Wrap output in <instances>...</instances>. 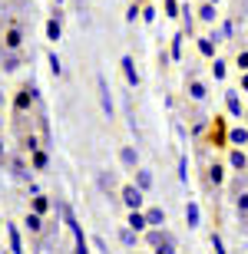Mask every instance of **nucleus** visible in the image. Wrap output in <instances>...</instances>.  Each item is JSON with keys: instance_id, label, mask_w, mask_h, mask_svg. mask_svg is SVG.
<instances>
[{"instance_id": "obj_41", "label": "nucleus", "mask_w": 248, "mask_h": 254, "mask_svg": "<svg viewBox=\"0 0 248 254\" xmlns=\"http://www.w3.org/2000/svg\"><path fill=\"white\" fill-rule=\"evenodd\" d=\"M212 3H219V0H212Z\"/></svg>"}, {"instance_id": "obj_38", "label": "nucleus", "mask_w": 248, "mask_h": 254, "mask_svg": "<svg viewBox=\"0 0 248 254\" xmlns=\"http://www.w3.org/2000/svg\"><path fill=\"white\" fill-rule=\"evenodd\" d=\"M242 89H245V93H248V69H245V73H242Z\"/></svg>"}, {"instance_id": "obj_40", "label": "nucleus", "mask_w": 248, "mask_h": 254, "mask_svg": "<svg viewBox=\"0 0 248 254\" xmlns=\"http://www.w3.org/2000/svg\"><path fill=\"white\" fill-rule=\"evenodd\" d=\"M0 106H3V96H0Z\"/></svg>"}, {"instance_id": "obj_28", "label": "nucleus", "mask_w": 248, "mask_h": 254, "mask_svg": "<svg viewBox=\"0 0 248 254\" xmlns=\"http://www.w3.org/2000/svg\"><path fill=\"white\" fill-rule=\"evenodd\" d=\"M172 60H182V33L172 37Z\"/></svg>"}, {"instance_id": "obj_34", "label": "nucleus", "mask_w": 248, "mask_h": 254, "mask_svg": "<svg viewBox=\"0 0 248 254\" xmlns=\"http://www.w3.org/2000/svg\"><path fill=\"white\" fill-rule=\"evenodd\" d=\"M239 69H242V73L248 69V50H242V53H239Z\"/></svg>"}, {"instance_id": "obj_31", "label": "nucleus", "mask_w": 248, "mask_h": 254, "mask_svg": "<svg viewBox=\"0 0 248 254\" xmlns=\"http://www.w3.org/2000/svg\"><path fill=\"white\" fill-rule=\"evenodd\" d=\"M139 17H143V10L136 7V3H133V7H129V10H126V20H129V23H136V20H139Z\"/></svg>"}, {"instance_id": "obj_22", "label": "nucleus", "mask_w": 248, "mask_h": 254, "mask_svg": "<svg viewBox=\"0 0 248 254\" xmlns=\"http://www.w3.org/2000/svg\"><path fill=\"white\" fill-rule=\"evenodd\" d=\"M136 185H139V189H153V172L149 169H136Z\"/></svg>"}, {"instance_id": "obj_16", "label": "nucleus", "mask_w": 248, "mask_h": 254, "mask_svg": "<svg viewBox=\"0 0 248 254\" xmlns=\"http://www.w3.org/2000/svg\"><path fill=\"white\" fill-rule=\"evenodd\" d=\"M60 37H63V30H60V17H50L47 20V40H50V43H57Z\"/></svg>"}, {"instance_id": "obj_3", "label": "nucleus", "mask_w": 248, "mask_h": 254, "mask_svg": "<svg viewBox=\"0 0 248 254\" xmlns=\"http://www.w3.org/2000/svg\"><path fill=\"white\" fill-rule=\"evenodd\" d=\"M96 89H99V106H103V116H106V119H113L116 106H113V93H109V83H106L103 73L96 76Z\"/></svg>"}, {"instance_id": "obj_17", "label": "nucleus", "mask_w": 248, "mask_h": 254, "mask_svg": "<svg viewBox=\"0 0 248 254\" xmlns=\"http://www.w3.org/2000/svg\"><path fill=\"white\" fill-rule=\"evenodd\" d=\"M199 17L205 20V23H215V17H219V13H215V3H212V0H202V7H199Z\"/></svg>"}, {"instance_id": "obj_20", "label": "nucleus", "mask_w": 248, "mask_h": 254, "mask_svg": "<svg viewBox=\"0 0 248 254\" xmlns=\"http://www.w3.org/2000/svg\"><path fill=\"white\" fill-rule=\"evenodd\" d=\"M229 165H232V169H245V165H248V159H245V152H242L239 145H235V149L229 152Z\"/></svg>"}, {"instance_id": "obj_15", "label": "nucleus", "mask_w": 248, "mask_h": 254, "mask_svg": "<svg viewBox=\"0 0 248 254\" xmlns=\"http://www.w3.org/2000/svg\"><path fill=\"white\" fill-rule=\"evenodd\" d=\"M229 142H232V145H239V149H242V145H248V129H245V126L229 129Z\"/></svg>"}, {"instance_id": "obj_37", "label": "nucleus", "mask_w": 248, "mask_h": 254, "mask_svg": "<svg viewBox=\"0 0 248 254\" xmlns=\"http://www.w3.org/2000/svg\"><path fill=\"white\" fill-rule=\"evenodd\" d=\"M89 245H93L96 251H106V241H103V238H93V241H89Z\"/></svg>"}, {"instance_id": "obj_35", "label": "nucleus", "mask_w": 248, "mask_h": 254, "mask_svg": "<svg viewBox=\"0 0 248 254\" xmlns=\"http://www.w3.org/2000/svg\"><path fill=\"white\" fill-rule=\"evenodd\" d=\"M185 169H189V162H185V159H179V179H182V182L189 179V172H185Z\"/></svg>"}, {"instance_id": "obj_7", "label": "nucleus", "mask_w": 248, "mask_h": 254, "mask_svg": "<svg viewBox=\"0 0 248 254\" xmlns=\"http://www.w3.org/2000/svg\"><path fill=\"white\" fill-rule=\"evenodd\" d=\"M185 225H189V228H199L202 225V208H199V201H189V205H185Z\"/></svg>"}, {"instance_id": "obj_2", "label": "nucleus", "mask_w": 248, "mask_h": 254, "mask_svg": "<svg viewBox=\"0 0 248 254\" xmlns=\"http://www.w3.org/2000/svg\"><path fill=\"white\" fill-rule=\"evenodd\" d=\"M146 245L156 248V251L172 254V251H175V238H172L165 228H149V231H146Z\"/></svg>"}, {"instance_id": "obj_30", "label": "nucleus", "mask_w": 248, "mask_h": 254, "mask_svg": "<svg viewBox=\"0 0 248 254\" xmlns=\"http://www.w3.org/2000/svg\"><path fill=\"white\" fill-rule=\"evenodd\" d=\"M165 17H179V0H165Z\"/></svg>"}, {"instance_id": "obj_6", "label": "nucleus", "mask_w": 248, "mask_h": 254, "mask_svg": "<svg viewBox=\"0 0 248 254\" xmlns=\"http://www.w3.org/2000/svg\"><path fill=\"white\" fill-rule=\"evenodd\" d=\"M126 225H129V228H136V231L143 235V231H149V218H146V211L133 208V211H129V218H126Z\"/></svg>"}, {"instance_id": "obj_21", "label": "nucleus", "mask_w": 248, "mask_h": 254, "mask_svg": "<svg viewBox=\"0 0 248 254\" xmlns=\"http://www.w3.org/2000/svg\"><path fill=\"white\" fill-rule=\"evenodd\" d=\"M119 241H123L126 248H136V241H139V231H136V228H129V225H126L123 231H119Z\"/></svg>"}, {"instance_id": "obj_25", "label": "nucleus", "mask_w": 248, "mask_h": 254, "mask_svg": "<svg viewBox=\"0 0 248 254\" xmlns=\"http://www.w3.org/2000/svg\"><path fill=\"white\" fill-rule=\"evenodd\" d=\"M209 182L212 185H222V182H225V169H222V165H212L209 169Z\"/></svg>"}, {"instance_id": "obj_8", "label": "nucleus", "mask_w": 248, "mask_h": 254, "mask_svg": "<svg viewBox=\"0 0 248 254\" xmlns=\"http://www.w3.org/2000/svg\"><path fill=\"white\" fill-rule=\"evenodd\" d=\"M23 225H27V231H30V235H40V231H43V215L30 208V215L23 218Z\"/></svg>"}, {"instance_id": "obj_9", "label": "nucleus", "mask_w": 248, "mask_h": 254, "mask_svg": "<svg viewBox=\"0 0 248 254\" xmlns=\"http://www.w3.org/2000/svg\"><path fill=\"white\" fill-rule=\"evenodd\" d=\"M33 93H37V89H30V86H27V89H20L17 99H13V109H17V113H27V109H30V99H33Z\"/></svg>"}, {"instance_id": "obj_29", "label": "nucleus", "mask_w": 248, "mask_h": 254, "mask_svg": "<svg viewBox=\"0 0 248 254\" xmlns=\"http://www.w3.org/2000/svg\"><path fill=\"white\" fill-rule=\"evenodd\" d=\"M50 69H53V76H63V63H60V57H57V53H50Z\"/></svg>"}, {"instance_id": "obj_18", "label": "nucleus", "mask_w": 248, "mask_h": 254, "mask_svg": "<svg viewBox=\"0 0 248 254\" xmlns=\"http://www.w3.org/2000/svg\"><path fill=\"white\" fill-rule=\"evenodd\" d=\"M146 218H149V228H163L165 225V211H163V208H149Z\"/></svg>"}, {"instance_id": "obj_32", "label": "nucleus", "mask_w": 248, "mask_h": 254, "mask_svg": "<svg viewBox=\"0 0 248 254\" xmlns=\"http://www.w3.org/2000/svg\"><path fill=\"white\" fill-rule=\"evenodd\" d=\"M143 20L146 23H156V7H143Z\"/></svg>"}, {"instance_id": "obj_36", "label": "nucleus", "mask_w": 248, "mask_h": 254, "mask_svg": "<svg viewBox=\"0 0 248 254\" xmlns=\"http://www.w3.org/2000/svg\"><path fill=\"white\" fill-rule=\"evenodd\" d=\"M212 248H215V251H219V254H222V251H225V241H222V238H219V235H212Z\"/></svg>"}, {"instance_id": "obj_19", "label": "nucleus", "mask_w": 248, "mask_h": 254, "mask_svg": "<svg viewBox=\"0 0 248 254\" xmlns=\"http://www.w3.org/2000/svg\"><path fill=\"white\" fill-rule=\"evenodd\" d=\"M189 96L195 99V103H205V96H209V93H205V83L192 79V83H189Z\"/></svg>"}, {"instance_id": "obj_12", "label": "nucleus", "mask_w": 248, "mask_h": 254, "mask_svg": "<svg viewBox=\"0 0 248 254\" xmlns=\"http://www.w3.org/2000/svg\"><path fill=\"white\" fill-rule=\"evenodd\" d=\"M225 106H229V113L235 116V119H242V99L235 89H225Z\"/></svg>"}, {"instance_id": "obj_4", "label": "nucleus", "mask_w": 248, "mask_h": 254, "mask_svg": "<svg viewBox=\"0 0 248 254\" xmlns=\"http://www.w3.org/2000/svg\"><path fill=\"white\" fill-rule=\"evenodd\" d=\"M119 195H123V205L133 211V208H143V201H146V189H139V185H123L119 189Z\"/></svg>"}, {"instance_id": "obj_5", "label": "nucleus", "mask_w": 248, "mask_h": 254, "mask_svg": "<svg viewBox=\"0 0 248 254\" xmlns=\"http://www.w3.org/2000/svg\"><path fill=\"white\" fill-rule=\"evenodd\" d=\"M119 66H123V76H126V83L133 86V89L143 83V79H139V73H136V60L133 57H123V60H119Z\"/></svg>"}, {"instance_id": "obj_27", "label": "nucleus", "mask_w": 248, "mask_h": 254, "mask_svg": "<svg viewBox=\"0 0 248 254\" xmlns=\"http://www.w3.org/2000/svg\"><path fill=\"white\" fill-rule=\"evenodd\" d=\"M212 73H215V79H225V73H229L225 60H215V63H212Z\"/></svg>"}, {"instance_id": "obj_26", "label": "nucleus", "mask_w": 248, "mask_h": 254, "mask_svg": "<svg viewBox=\"0 0 248 254\" xmlns=\"http://www.w3.org/2000/svg\"><path fill=\"white\" fill-rule=\"evenodd\" d=\"M7 235H10V251H23V245H20V231L13 225L7 228Z\"/></svg>"}, {"instance_id": "obj_13", "label": "nucleus", "mask_w": 248, "mask_h": 254, "mask_svg": "<svg viewBox=\"0 0 248 254\" xmlns=\"http://www.w3.org/2000/svg\"><path fill=\"white\" fill-rule=\"evenodd\" d=\"M3 47H7V50H20V47H23V33H20V27H10V30H7Z\"/></svg>"}, {"instance_id": "obj_1", "label": "nucleus", "mask_w": 248, "mask_h": 254, "mask_svg": "<svg viewBox=\"0 0 248 254\" xmlns=\"http://www.w3.org/2000/svg\"><path fill=\"white\" fill-rule=\"evenodd\" d=\"M60 215H63V221H67V228H70V235H73V241H77V251H89V241H86V235H83V228L77 225V218H73V208L70 205H63L60 201Z\"/></svg>"}, {"instance_id": "obj_10", "label": "nucleus", "mask_w": 248, "mask_h": 254, "mask_svg": "<svg viewBox=\"0 0 248 254\" xmlns=\"http://www.w3.org/2000/svg\"><path fill=\"white\" fill-rule=\"evenodd\" d=\"M119 162H123L126 169H136V165H139V152H136L133 145H123V149H119Z\"/></svg>"}, {"instance_id": "obj_11", "label": "nucleus", "mask_w": 248, "mask_h": 254, "mask_svg": "<svg viewBox=\"0 0 248 254\" xmlns=\"http://www.w3.org/2000/svg\"><path fill=\"white\" fill-rule=\"evenodd\" d=\"M30 162H33V169H37V172H47V169H50L47 149H33V152H30Z\"/></svg>"}, {"instance_id": "obj_23", "label": "nucleus", "mask_w": 248, "mask_h": 254, "mask_svg": "<svg viewBox=\"0 0 248 254\" xmlns=\"http://www.w3.org/2000/svg\"><path fill=\"white\" fill-rule=\"evenodd\" d=\"M13 53H17V50H7V53H3V69H7V73H13V69H20V60L13 57Z\"/></svg>"}, {"instance_id": "obj_14", "label": "nucleus", "mask_w": 248, "mask_h": 254, "mask_svg": "<svg viewBox=\"0 0 248 254\" xmlns=\"http://www.w3.org/2000/svg\"><path fill=\"white\" fill-rule=\"evenodd\" d=\"M215 43H219L215 37H199V53L205 60H215Z\"/></svg>"}, {"instance_id": "obj_39", "label": "nucleus", "mask_w": 248, "mask_h": 254, "mask_svg": "<svg viewBox=\"0 0 248 254\" xmlns=\"http://www.w3.org/2000/svg\"><path fill=\"white\" fill-rule=\"evenodd\" d=\"M0 155H3V142H0Z\"/></svg>"}, {"instance_id": "obj_33", "label": "nucleus", "mask_w": 248, "mask_h": 254, "mask_svg": "<svg viewBox=\"0 0 248 254\" xmlns=\"http://www.w3.org/2000/svg\"><path fill=\"white\" fill-rule=\"evenodd\" d=\"M235 205H239V215H248V195H239Z\"/></svg>"}, {"instance_id": "obj_24", "label": "nucleus", "mask_w": 248, "mask_h": 254, "mask_svg": "<svg viewBox=\"0 0 248 254\" xmlns=\"http://www.w3.org/2000/svg\"><path fill=\"white\" fill-rule=\"evenodd\" d=\"M30 208H33V211H40V215H47V211H50V198L47 195H37Z\"/></svg>"}]
</instances>
